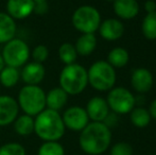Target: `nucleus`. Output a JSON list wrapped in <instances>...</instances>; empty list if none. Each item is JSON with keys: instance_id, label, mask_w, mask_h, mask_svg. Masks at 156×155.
Instances as JSON below:
<instances>
[{"instance_id": "nucleus-5", "label": "nucleus", "mask_w": 156, "mask_h": 155, "mask_svg": "<svg viewBox=\"0 0 156 155\" xmlns=\"http://www.w3.org/2000/svg\"><path fill=\"white\" fill-rule=\"evenodd\" d=\"M88 84L98 91L111 90L116 84V71L106 61H97L87 70Z\"/></svg>"}, {"instance_id": "nucleus-19", "label": "nucleus", "mask_w": 156, "mask_h": 155, "mask_svg": "<svg viewBox=\"0 0 156 155\" xmlns=\"http://www.w3.org/2000/svg\"><path fill=\"white\" fill-rule=\"evenodd\" d=\"M76 50L78 55H90L97 47V37L94 33L82 34L76 41Z\"/></svg>"}, {"instance_id": "nucleus-25", "label": "nucleus", "mask_w": 156, "mask_h": 155, "mask_svg": "<svg viewBox=\"0 0 156 155\" xmlns=\"http://www.w3.org/2000/svg\"><path fill=\"white\" fill-rule=\"evenodd\" d=\"M58 56L65 65L73 64L76 63V60L78 58V53L74 45L70 43H64L58 48Z\"/></svg>"}, {"instance_id": "nucleus-17", "label": "nucleus", "mask_w": 156, "mask_h": 155, "mask_svg": "<svg viewBox=\"0 0 156 155\" xmlns=\"http://www.w3.org/2000/svg\"><path fill=\"white\" fill-rule=\"evenodd\" d=\"M16 21L8 13L0 12V44H6L16 35Z\"/></svg>"}, {"instance_id": "nucleus-26", "label": "nucleus", "mask_w": 156, "mask_h": 155, "mask_svg": "<svg viewBox=\"0 0 156 155\" xmlns=\"http://www.w3.org/2000/svg\"><path fill=\"white\" fill-rule=\"evenodd\" d=\"M38 155H65V150L58 141H45L39 147Z\"/></svg>"}, {"instance_id": "nucleus-3", "label": "nucleus", "mask_w": 156, "mask_h": 155, "mask_svg": "<svg viewBox=\"0 0 156 155\" xmlns=\"http://www.w3.org/2000/svg\"><path fill=\"white\" fill-rule=\"evenodd\" d=\"M88 85L87 70L80 64L66 65L60 73V87L69 96L80 95Z\"/></svg>"}, {"instance_id": "nucleus-21", "label": "nucleus", "mask_w": 156, "mask_h": 155, "mask_svg": "<svg viewBox=\"0 0 156 155\" xmlns=\"http://www.w3.org/2000/svg\"><path fill=\"white\" fill-rule=\"evenodd\" d=\"M14 130L20 136H29L34 132V119L30 115H21L14 122Z\"/></svg>"}, {"instance_id": "nucleus-7", "label": "nucleus", "mask_w": 156, "mask_h": 155, "mask_svg": "<svg viewBox=\"0 0 156 155\" xmlns=\"http://www.w3.org/2000/svg\"><path fill=\"white\" fill-rule=\"evenodd\" d=\"M1 55L6 66L19 68L27 64L31 55V51L25 41L14 37L4 44Z\"/></svg>"}, {"instance_id": "nucleus-1", "label": "nucleus", "mask_w": 156, "mask_h": 155, "mask_svg": "<svg viewBox=\"0 0 156 155\" xmlns=\"http://www.w3.org/2000/svg\"><path fill=\"white\" fill-rule=\"evenodd\" d=\"M112 143L111 129L104 122L91 121L81 131L79 145L88 155L103 154Z\"/></svg>"}, {"instance_id": "nucleus-32", "label": "nucleus", "mask_w": 156, "mask_h": 155, "mask_svg": "<svg viewBox=\"0 0 156 155\" xmlns=\"http://www.w3.org/2000/svg\"><path fill=\"white\" fill-rule=\"evenodd\" d=\"M149 113H150V116L151 118L156 120V99L153 100L150 104V107H149Z\"/></svg>"}, {"instance_id": "nucleus-12", "label": "nucleus", "mask_w": 156, "mask_h": 155, "mask_svg": "<svg viewBox=\"0 0 156 155\" xmlns=\"http://www.w3.org/2000/svg\"><path fill=\"white\" fill-rule=\"evenodd\" d=\"M99 33L101 37L105 41H117L124 34V26L119 19L116 18H107L100 23L99 27Z\"/></svg>"}, {"instance_id": "nucleus-24", "label": "nucleus", "mask_w": 156, "mask_h": 155, "mask_svg": "<svg viewBox=\"0 0 156 155\" xmlns=\"http://www.w3.org/2000/svg\"><path fill=\"white\" fill-rule=\"evenodd\" d=\"M141 31L144 37L155 41L156 39V12L148 13L142 20Z\"/></svg>"}, {"instance_id": "nucleus-22", "label": "nucleus", "mask_w": 156, "mask_h": 155, "mask_svg": "<svg viewBox=\"0 0 156 155\" xmlns=\"http://www.w3.org/2000/svg\"><path fill=\"white\" fill-rule=\"evenodd\" d=\"M19 79H20V73L18 71V68L5 65L4 68L0 71V83L5 88H12L16 86Z\"/></svg>"}, {"instance_id": "nucleus-9", "label": "nucleus", "mask_w": 156, "mask_h": 155, "mask_svg": "<svg viewBox=\"0 0 156 155\" xmlns=\"http://www.w3.org/2000/svg\"><path fill=\"white\" fill-rule=\"evenodd\" d=\"M66 129L73 132H81L89 123V118L86 110L81 106H71L62 115Z\"/></svg>"}, {"instance_id": "nucleus-33", "label": "nucleus", "mask_w": 156, "mask_h": 155, "mask_svg": "<svg viewBox=\"0 0 156 155\" xmlns=\"http://www.w3.org/2000/svg\"><path fill=\"white\" fill-rule=\"evenodd\" d=\"M4 66H5V64H4V61H3V58H2V55L0 54V71L4 68Z\"/></svg>"}, {"instance_id": "nucleus-20", "label": "nucleus", "mask_w": 156, "mask_h": 155, "mask_svg": "<svg viewBox=\"0 0 156 155\" xmlns=\"http://www.w3.org/2000/svg\"><path fill=\"white\" fill-rule=\"evenodd\" d=\"M129 52L121 47H116L109 51L108 55H107V61L111 66L114 68H122L129 63Z\"/></svg>"}, {"instance_id": "nucleus-29", "label": "nucleus", "mask_w": 156, "mask_h": 155, "mask_svg": "<svg viewBox=\"0 0 156 155\" xmlns=\"http://www.w3.org/2000/svg\"><path fill=\"white\" fill-rule=\"evenodd\" d=\"M111 155H133V148L129 143L120 141L117 143L112 147Z\"/></svg>"}, {"instance_id": "nucleus-15", "label": "nucleus", "mask_w": 156, "mask_h": 155, "mask_svg": "<svg viewBox=\"0 0 156 155\" xmlns=\"http://www.w3.org/2000/svg\"><path fill=\"white\" fill-rule=\"evenodd\" d=\"M45 75L46 69L44 65L33 61L23 65L20 78L27 85H38L45 79Z\"/></svg>"}, {"instance_id": "nucleus-13", "label": "nucleus", "mask_w": 156, "mask_h": 155, "mask_svg": "<svg viewBox=\"0 0 156 155\" xmlns=\"http://www.w3.org/2000/svg\"><path fill=\"white\" fill-rule=\"evenodd\" d=\"M86 113L89 120L96 122H103L109 114V107L106 100L101 97H94L87 102Z\"/></svg>"}, {"instance_id": "nucleus-14", "label": "nucleus", "mask_w": 156, "mask_h": 155, "mask_svg": "<svg viewBox=\"0 0 156 155\" xmlns=\"http://www.w3.org/2000/svg\"><path fill=\"white\" fill-rule=\"evenodd\" d=\"M153 83H154L153 75L147 68L135 69L131 76L132 87L139 93H148L152 88Z\"/></svg>"}, {"instance_id": "nucleus-8", "label": "nucleus", "mask_w": 156, "mask_h": 155, "mask_svg": "<svg viewBox=\"0 0 156 155\" xmlns=\"http://www.w3.org/2000/svg\"><path fill=\"white\" fill-rule=\"evenodd\" d=\"M106 102L109 110L115 114H129L136 104V98L133 93L123 87H113L107 95Z\"/></svg>"}, {"instance_id": "nucleus-34", "label": "nucleus", "mask_w": 156, "mask_h": 155, "mask_svg": "<svg viewBox=\"0 0 156 155\" xmlns=\"http://www.w3.org/2000/svg\"><path fill=\"white\" fill-rule=\"evenodd\" d=\"M34 2H41V1H48V0H33Z\"/></svg>"}, {"instance_id": "nucleus-35", "label": "nucleus", "mask_w": 156, "mask_h": 155, "mask_svg": "<svg viewBox=\"0 0 156 155\" xmlns=\"http://www.w3.org/2000/svg\"><path fill=\"white\" fill-rule=\"evenodd\" d=\"M106 1H112V2H114L115 0H106Z\"/></svg>"}, {"instance_id": "nucleus-30", "label": "nucleus", "mask_w": 156, "mask_h": 155, "mask_svg": "<svg viewBox=\"0 0 156 155\" xmlns=\"http://www.w3.org/2000/svg\"><path fill=\"white\" fill-rule=\"evenodd\" d=\"M48 3L47 1H41V2H35V6H34V13L38 15H44L48 12Z\"/></svg>"}, {"instance_id": "nucleus-28", "label": "nucleus", "mask_w": 156, "mask_h": 155, "mask_svg": "<svg viewBox=\"0 0 156 155\" xmlns=\"http://www.w3.org/2000/svg\"><path fill=\"white\" fill-rule=\"evenodd\" d=\"M31 56L34 60V62L43 64V63H45L47 61L48 56H49V50H48V48L46 46L38 45L32 50Z\"/></svg>"}, {"instance_id": "nucleus-4", "label": "nucleus", "mask_w": 156, "mask_h": 155, "mask_svg": "<svg viewBox=\"0 0 156 155\" xmlns=\"http://www.w3.org/2000/svg\"><path fill=\"white\" fill-rule=\"evenodd\" d=\"M17 102L25 114L34 117L46 108V93L38 85H26L19 90Z\"/></svg>"}, {"instance_id": "nucleus-31", "label": "nucleus", "mask_w": 156, "mask_h": 155, "mask_svg": "<svg viewBox=\"0 0 156 155\" xmlns=\"http://www.w3.org/2000/svg\"><path fill=\"white\" fill-rule=\"evenodd\" d=\"M144 10L147 13H153L156 12V2L155 0H147L144 2Z\"/></svg>"}, {"instance_id": "nucleus-16", "label": "nucleus", "mask_w": 156, "mask_h": 155, "mask_svg": "<svg viewBox=\"0 0 156 155\" xmlns=\"http://www.w3.org/2000/svg\"><path fill=\"white\" fill-rule=\"evenodd\" d=\"M113 8L115 14L124 20L135 18L139 13V3L137 0H115Z\"/></svg>"}, {"instance_id": "nucleus-10", "label": "nucleus", "mask_w": 156, "mask_h": 155, "mask_svg": "<svg viewBox=\"0 0 156 155\" xmlns=\"http://www.w3.org/2000/svg\"><path fill=\"white\" fill-rule=\"evenodd\" d=\"M18 102L10 96H0V126L13 123L18 117Z\"/></svg>"}, {"instance_id": "nucleus-18", "label": "nucleus", "mask_w": 156, "mask_h": 155, "mask_svg": "<svg viewBox=\"0 0 156 155\" xmlns=\"http://www.w3.org/2000/svg\"><path fill=\"white\" fill-rule=\"evenodd\" d=\"M68 93L62 87H55L46 93V106L53 111H61L68 101Z\"/></svg>"}, {"instance_id": "nucleus-27", "label": "nucleus", "mask_w": 156, "mask_h": 155, "mask_svg": "<svg viewBox=\"0 0 156 155\" xmlns=\"http://www.w3.org/2000/svg\"><path fill=\"white\" fill-rule=\"evenodd\" d=\"M0 155H26V149L18 143H8L0 146Z\"/></svg>"}, {"instance_id": "nucleus-23", "label": "nucleus", "mask_w": 156, "mask_h": 155, "mask_svg": "<svg viewBox=\"0 0 156 155\" xmlns=\"http://www.w3.org/2000/svg\"><path fill=\"white\" fill-rule=\"evenodd\" d=\"M129 118H131V122L133 123V125L140 129L148 126L151 121L150 113L144 107L133 108L132 112L129 113Z\"/></svg>"}, {"instance_id": "nucleus-6", "label": "nucleus", "mask_w": 156, "mask_h": 155, "mask_svg": "<svg viewBox=\"0 0 156 155\" xmlns=\"http://www.w3.org/2000/svg\"><path fill=\"white\" fill-rule=\"evenodd\" d=\"M72 25L82 34L94 33L101 23V15L94 6L82 5L72 14Z\"/></svg>"}, {"instance_id": "nucleus-11", "label": "nucleus", "mask_w": 156, "mask_h": 155, "mask_svg": "<svg viewBox=\"0 0 156 155\" xmlns=\"http://www.w3.org/2000/svg\"><path fill=\"white\" fill-rule=\"evenodd\" d=\"M35 2L33 0H8L6 13L15 20H21L34 12Z\"/></svg>"}, {"instance_id": "nucleus-2", "label": "nucleus", "mask_w": 156, "mask_h": 155, "mask_svg": "<svg viewBox=\"0 0 156 155\" xmlns=\"http://www.w3.org/2000/svg\"><path fill=\"white\" fill-rule=\"evenodd\" d=\"M62 115L50 108H45L34 119V132L44 141H58L65 134Z\"/></svg>"}]
</instances>
